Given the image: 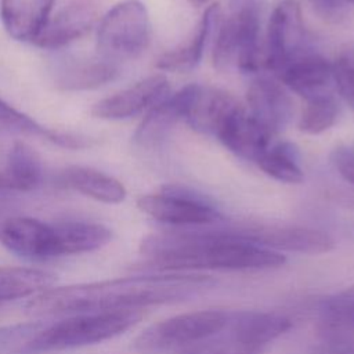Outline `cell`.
Returning <instances> with one entry per match:
<instances>
[{"mask_svg":"<svg viewBox=\"0 0 354 354\" xmlns=\"http://www.w3.org/2000/svg\"><path fill=\"white\" fill-rule=\"evenodd\" d=\"M210 283L203 275L166 274L51 286L35 295L26 308L35 315L141 310L147 306L185 300Z\"/></svg>","mask_w":354,"mask_h":354,"instance_id":"obj_1","label":"cell"},{"mask_svg":"<svg viewBox=\"0 0 354 354\" xmlns=\"http://www.w3.org/2000/svg\"><path fill=\"white\" fill-rule=\"evenodd\" d=\"M141 253L165 271L267 270L285 264L286 257L242 239L230 231H170L152 234L141 242Z\"/></svg>","mask_w":354,"mask_h":354,"instance_id":"obj_2","label":"cell"},{"mask_svg":"<svg viewBox=\"0 0 354 354\" xmlns=\"http://www.w3.org/2000/svg\"><path fill=\"white\" fill-rule=\"evenodd\" d=\"M142 310L76 314L36 333L25 343L22 351L28 354H40L95 344L130 329L142 318Z\"/></svg>","mask_w":354,"mask_h":354,"instance_id":"obj_3","label":"cell"},{"mask_svg":"<svg viewBox=\"0 0 354 354\" xmlns=\"http://www.w3.org/2000/svg\"><path fill=\"white\" fill-rule=\"evenodd\" d=\"M148 41L149 17L140 0L118 3L104 15L97 30L98 54L108 62L136 58Z\"/></svg>","mask_w":354,"mask_h":354,"instance_id":"obj_4","label":"cell"},{"mask_svg":"<svg viewBox=\"0 0 354 354\" xmlns=\"http://www.w3.org/2000/svg\"><path fill=\"white\" fill-rule=\"evenodd\" d=\"M230 314L220 310H199L174 315L147 328L134 342L138 351L160 354L183 350L225 329Z\"/></svg>","mask_w":354,"mask_h":354,"instance_id":"obj_5","label":"cell"},{"mask_svg":"<svg viewBox=\"0 0 354 354\" xmlns=\"http://www.w3.org/2000/svg\"><path fill=\"white\" fill-rule=\"evenodd\" d=\"M260 8H234L231 15L218 24L213 46V65L225 72L239 69L256 72L260 66L259 19Z\"/></svg>","mask_w":354,"mask_h":354,"instance_id":"obj_6","label":"cell"},{"mask_svg":"<svg viewBox=\"0 0 354 354\" xmlns=\"http://www.w3.org/2000/svg\"><path fill=\"white\" fill-rule=\"evenodd\" d=\"M137 206L149 217L171 225H209L223 220L206 199L177 185H166L158 194L142 195Z\"/></svg>","mask_w":354,"mask_h":354,"instance_id":"obj_7","label":"cell"},{"mask_svg":"<svg viewBox=\"0 0 354 354\" xmlns=\"http://www.w3.org/2000/svg\"><path fill=\"white\" fill-rule=\"evenodd\" d=\"M0 242L12 253L32 260L65 256L59 223L48 224L30 217H10L0 224Z\"/></svg>","mask_w":354,"mask_h":354,"instance_id":"obj_8","label":"cell"},{"mask_svg":"<svg viewBox=\"0 0 354 354\" xmlns=\"http://www.w3.org/2000/svg\"><path fill=\"white\" fill-rule=\"evenodd\" d=\"M307 54L306 29L296 0H283L272 11L267 30L266 66L279 73L290 61Z\"/></svg>","mask_w":354,"mask_h":354,"instance_id":"obj_9","label":"cell"},{"mask_svg":"<svg viewBox=\"0 0 354 354\" xmlns=\"http://www.w3.org/2000/svg\"><path fill=\"white\" fill-rule=\"evenodd\" d=\"M230 232L275 252L285 250L304 254H321L335 248L333 239L326 232L307 227L248 224Z\"/></svg>","mask_w":354,"mask_h":354,"instance_id":"obj_10","label":"cell"},{"mask_svg":"<svg viewBox=\"0 0 354 354\" xmlns=\"http://www.w3.org/2000/svg\"><path fill=\"white\" fill-rule=\"evenodd\" d=\"M167 91V79L163 75H152L111 97L98 101L91 108V115L108 120L127 119L166 98Z\"/></svg>","mask_w":354,"mask_h":354,"instance_id":"obj_11","label":"cell"},{"mask_svg":"<svg viewBox=\"0 0 354 354\" xmlns=\"http://www.w3.org/2000/svg\"><path fill=\"white\" fill-rule=\"evenodd\" d=\"M278 76L288 88L307 101L333 97L336 88L332 64L311 53L290 61Z\"/></svg>","mask_w":354,"mask_h":354,"instance_id":"obj_12","label":"cell"},{"mask_svg":"<svg viewBox=\"0 0 354 354\" xmlns=\"http://www.w3.org/2000/svg\"><path fill=\"white\" fill-rule=\"evenodd\" d=\"M196 88L198 84L184 86L173 95L155 104L136 130L133 137L134 142L145 148L159 145L177 122L185 119Z\"/></svg>","mask_w":354,"mask_h":354,"instance_id":"obj_13","label":"cell"},{"mask_svg":"<svg viewBox=\"0 0 354 354\" xmlns=\"http://www.w3.org/2000/svg\"><path fill=\"white\" fill-rule=\"evenodd\" d=\"M271 136L241 104L225 118L216 134L227 149L252 162L270 148Z\"/></svg>","mask_w":354,"mask_h":354,"instance_id":"obj_14","label":"cell"},{"mask_svg":"<svg viewBox=\"0 0 354 354\" xmlns=\"http://www.w3.org/2000/svg\"><path fill=\"white\" fill-rule=\"evenodd\" d=\"M249 113L271 134L282 131L293 116V101L289 94L267 77H259L248 88Z\"/></svg>","mask_w":354,"mask_h":354,"instance_id":"obj_15","label":"cell"},{"mask_svg":"<svg viewBox=\"0 0 354 354\" xmlns=\"http://www.w3.org/2000/svg\"><path fill=\"white\" fill-rule=\"evenodd\" d=\"M97 18L93 6L86 3H72L59 10L33 40L41 48H59L82 36L94 25Z\"/></svg>","mask_w":354,"mask_h":354,"instance_id":"obj_16","label":"cell"},{"mask_svg":"<svg viewBox=\"0 0 354 354\" xmlns=\"http://www.w3.org/2000/svg\"><path fill=\"white\" fill-rule=\"evenodd\" d=\"M290 326V319L281 314L242 311L230 314L225 329L245 346L261 351L266 344L283 335Z\"/></svg>","mask_w":354,"mask_h":354,"instance_id":"obj_17","label":"cell"},{"mask_svg":"<svg viewBox=\"0 0 354 354\" xmlns=\"http://www.w3.org/2000/svg\"><path fill=\"white\" fill-rule=\"evenodd\" d=\"M54 0H0V18L15 40L33 41L48 21Z\"/></svg>","mask_w":354,"mask_h":354,"instance_id":"obj_18","label":"cell"},{"mask_svg":"<svg viewBox=\"0 0 354 354\" xmlns=\"http://www.w3.org/2000/svg\"><path fill=\"white\" fill-rule=\"evenodd\" d=\"M238 105L239 102L231 94L198 84L185 120L195 131L216 136L225 118Z\"/></svg>","mask_w":354,"mask_h":354,"instance_id":"obj_19","label":"cell"},{"mask_svg":"<svg viewBox=\"0 0 354 354\" xmlns=\"http://www.w3.org/2000/svg\"><path fill=\"white\" fill-rule=\"evenodd\" d=\"M220 24V4H212L206 8L201 21L198 22L195 32L189 40L180 47L163 53L158 59L155 66L160 71L170 72H189L202 59L205 46L214 26Z\"/></svg>","mask_w":354,"mask_h":354,"instance_id":"obj_20","label":"cell"},{"mask_svg":"<svg viewBox=\"0 0 354 354\" xmlns=\"http://www.w3.org/2000/svg\"><path fill=\"white\" fill-rule=\"evenodd\" d=\"M118 69L105 59H64L53 71L57 88L65 91L91 90L115 79Z\"/></svg>","mask_w":354,"mask_h":354,"instance_id":"obj_21","label":"cell"},{"mask_svg":"<svg viewBox=\"0 0 354 354\" xmlns=\"http://www.w3.org/2000/svg\"><path fill=\"white\" fill-rule=\"evenodd\" d=\"M59 181L98 202L113 205L126 198V188L119 180L91 167L69 166L59 174Z\"/></svg>","mask_w":354,"mask_h":354,"instance_id":"obj_22","label":"cell"},{"mask_svg":"<svg viewBox=\"0 0 354 354\" xmlns=\"http://www.w3.org/2000/svg\"><path fill=\"white\" fill-rule=\"evenodd\" d=\"M43 178V166L37 152L22 141H17L8 152L1 180L8 191L28 192L37 188Z\"/></svg>","mask_w":354,"mask_h":354,"instance_id":"obj_23","label":"cell"},{"mask_svg":"<svg viewBox=\"0 0 354 354\" xmlns=\"http://www.w3.org/2000/svg\"><path fill=\"white\" fill-rule=\"evenodd\" d=\"M0 129H6V130L22 133V134L37 136L51 141L55 145H59L68 149H80V148L90 147L91 144V141L87 140L86 137L53 130L39 124L36 120L30 119L28 115L8 105L1 98H0Z\"/></svg>","mask_w":354,"mask_h":354,"instance_id":"obj_24","label":"cell"},{"mask_svg":"<svg viewBox=\"0 0 354 354\" xmlns=\"http://www.w3.org/2000/svg\"><path fill=\"white\" fill-rule=\"evenodd\" d=\"M55 277L43 270L0 267V301L35 296L53 286Z\"/></svg>","mask_w":354,"mask_h":354,"instance_id":"obj_25","label":"cell"},{"mask_svg":"<svg viewBox=\"0 0 354 354\" xmlns=\"http://www.w3.org/2000/svg\"><path fill=\"white\" fill-rule=\"evenodd\" d=\"M257 166L277 181L299 184L304 174L297 165V149L292 144H278L268 148L257 160Z\"/></svg>","mask_w":354,"mask_h":354,"instance_id":"obj_26","label":"cell"},{"mask_svg":"<svg viewBox=\"0 0 354 354\" xmlns=\"http://www.w3.org/2000/svg\"><path fill=\"white\" fill-rule=\"evenodd\" d=\"M300 120L299 130L307 134H319L333 126L337 118V104L333 97L307 101Z\"/></svg>","mask_w":354,"mask_h":354,"instance_id":"obj_27","label":"cell"},{"mask_svg":"<svg viewBox=\"0 0 354 354\" xmlns=\"http://www.w3.org/2000/svg\"><path fill=\"white\" fill-rule=\"evenodd\" d=\"M220 333L183 348L180 354H260L261 353L260 350L245 346L243 343L236 340L228 330L224 335H220Z\"/></svg>","mask_w":354,"mask_h":354,"instance_id":"obj_28","label":"cell"},{"mask_svg":"<svg viewBox=\"0 0 354 354\" xmlns=\"http://www.w3.org/2000/svg\"><path fill=\"white\" fill-rule=\"evenodd\" d=\"M322 311L330 324L354 328V288H348L325 300Z\"/></svg>","mask_w":354,"mask_h":354,"instance_id":"obj_29","label":"cell"},{"mask_svg":"<svg viewBox=\"0 0 354 354\" xmlns=\"http://www.w3.org/2000/svg\"><path fill=\"white\" fill-rule=\"evenodd\" d=\"M332 66L336 90L354 106V48L340 51Z\"/></svg>","mask_w":354,"mask_h":354,"instance_id":"obj_30","label":"cell"},{"mask_svg":"<svg viewBox=\"0 0 354 354\" xmlns=\"http://www.w3.org/2000/svg\"><path fill=\"white\" fill-rule=\"evenodd\" d=\"M314 11L328 22H339L347 14L346 0H307Z\"/></svg>","mask_w":354,"mask_h":354,"instance_id":"obj_31","label":"cell"},{"mask_svg":"<svg viewBox=\"0 0 354 354\" xmlns=\"http://www.w3.org/2000/svg\"><path fill=\"white\" fill-rule=\"evenodd\" d=\"M332 159L339 174L347 183L354 184V151L347 148H337L335 149Z\"/></svg>","mask_w":354,"mask_h":354,"instance_id":"obj_32","label":"cell"},{"mask_svg":"<svg viewBox=\"0 0 354 354\" xmlns=\"http://www.w3.org/2000/svg\"><path fill=\"white\" fill-rule=\"evenodd\" d=\"M7 192H8V189H7V187L4 185L3 180H1V176H0V213H1V210L4 209V206H6V202H7Z\"/></svg>","mask_w":354,"mask_h":354,"instance_id":"obj_33","label":"cell"},{"mask_svg":"<svg viewBox=\"0 0 354 354\" xmlns=\"http://www.w3.org/2000/svg\"><path fill=\"white\" fill-rule=\"evenodd\" d=\"M192 6H196V7H199V6H202V4H205V3H207L209 0H188Z\"/></svg>","mask_w":354,"mask_h":354,"instance_id":"obj_34","label":"cell"},{"mask_svg":"<svg viewBox=\"0 0 354 354\" xmlns=\"http://www.w3.org/2000/svg\"><path fill=\"white\" fill-rule=\"evenodd\" d=\"M346 1H347L348 4H350V3H351V4H354V0H346Z\"/></svg>","mask_w":354,"mask_h":354,"instance_id":"obj_35","label":"cell"}]
</instances>
